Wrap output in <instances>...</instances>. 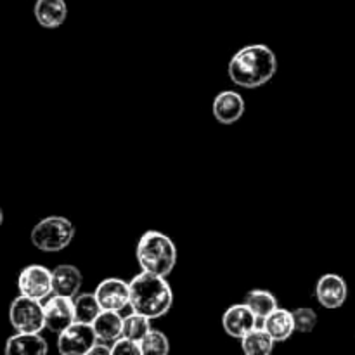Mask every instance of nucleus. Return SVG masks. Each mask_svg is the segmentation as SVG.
<instances>
[{"instance_id": "f257e3e1", "label": "nucleus", "mask_w": 355, "mask_h": 355, "mask_svg": "<svg viewBox=\"0 0 355 355\" xmlns=\"http://www.w3.org/2000/svg\"><path fill=\"white\" fill-rule=\"evenodd\" d=\"M277 66V55L269 45L250 44L229 59L227 75L241 89H259L274 78Z\"/></svg>"}, {"instance_id": "f03ea898", "label": "nucleus", "mask_w": 355, "mask_h": 355, "mask_svg": "<svg viewBox=\"0 0 355 355\" xmlns=\"http://www.w3.org/2000/svg\"><path fill=\"white\" fill-rule=\"evenodd\" d=\"M173 305V291L168 279L141 270L130 279L132 312L146 315L151 321L163 318Z\"/></svg>"}, {"instance_id": "7ed1b4c3", "label": "nucleus", "mask_w": 355, "mask_h": 355, "mask_svg": "<svg viewBox=\"0 0 355 355\" xmlns=\"http://www.w3.org/2000/svg\"><path fill=\"white\" fill-rule=\"evenodd\" d=\"M135 260L141 270L168 277L177 263V246L165 232L146 231L135 246Z\"/></svg>"}, {"instance_id": "20e7f679", "label": "nucleus", "mask_w": 355, "mask_h": 355, "mask_svg": "<svg viewBox=\"0 0 355 355\" xmlns=\"http://www.w3.org/2000/svg\"><path fill=\"white\" fill-rule=\"evenodd\" d=\"M76 234V227L68 217L49 215L33 225L30 239L37 250L44 253H58L68 248Z\"/></svg>"}, {"instance_id": "39448f33", "label": "nucleus", "mask_w": 355, "mask_h": 355, "mask_svg": "<svg viewBox=\"0 0 355 355\" xmlns=\"http://www.w3.org/2000/svg\"><path fill=\"white\" fill-rule=\"evenodd\" d=\"M9 322L17 333H42L45 329L44 304L17 295L9 305Z\"/></svg>"}, {"instance_id": "423d86ee", "label": "nucleus", "mask_w": 355, "mask_h": 355, "mask_svg": "<svg viewBox=\"0 0 355 355\" xmlns=\"http://www.w3.org/2000/svg\"><path fill=\"white\" fill-rule=\"evenodd\" d=\"M17 290H19V295H24V297L45 302L54 295L52 270L40 263L26 266L17 276Z\"/></svg>"}, {"instance_id": "0eeeda50", "label": "nucleus", "mask_w": 355, "mask_h": 355, "mask_svg": "<svg viewBox=\"0 0 355 355\" xmlns=\"http://www.w3.org/2000/svg\"><path fill=\"white\" fill-rule=\"evenodd\" d=\"M99 343L92 324L75 322L58 335V350L61 355H87Z\"/></svg>"}, {"instance_id": "6e6552de", "label": "nucleus", "mask_w": 355, "mask_h": 355, "mask_svg": "<svg viewBox=\"0 0 355 355\" xmlns=\"http://www.w3.org/2000/svg\"><path fill=\"white\" fill-rule=\"evenodd\" d=\"M222 328L231 338L243 340L246 335L257 328H262V322L257 318L255 312L243 302V304L231 305L222 315Z\"/></svg>"}, {"instance_id": "1a4fd4ad", "label": "nucleus", "mask_w": 355, "mask_h": 355, "mask_svg": "<svg viewBox=\"0 0 355 355\" xmlns=\"http://www.w3.org/2000/svg\"><path fill=\"white\" fill-rule=\"evenodd\" d=\"M96 297L103 311L121 312L130 307V281L120 277H107L96 288Z\"/></svg>"}, {"instance_id": "9d476101", "label": "nucleus", "mask_w": 355, "mask_h": 355, "mask_svg": "<svg viewBox=\"0 0 355 355\" xmlns=\"http://www.w3.org/2000/svg\"><path fill=\"white\" fill-rule=\"evenodd\" d=\"M45 311V329H49L54 335H61L64 329L75 324V305H73V298L59 297V295H52L44 302Z\"/></svg>"}, {"instance_id": "9b49d317", "label": "nucleus", "mask_w": 355, "mask_h": 355, "mask_svg": "<svg viewBox=\"0 0 355 355\" xmlns=\"http://www.w3.org/2000/svg\"><path fill=\"white\" fill-rule=\"evenodd\" d=\"M349 297L347 281L340 274H324L315 284V298L324 309H340Z\"/></svg>"}, {"instance_id": "f8f14e48", "label": "nucleus", "mask_w": 355, "mask_h": 355, "mask_svg": "<svg viewBox=\"0 0 355 355\" xmlns=\"http://www.w3.org/2000/svg\"><path fill=\"white\" fill-rule=\"evenodd\" d=\"M246 110L245 99L236 90H222L215 96L211 111L214 118L220 125H234L243 118Z\"/></svg>"}, {"instance_id": "ddd939ff", "label": "nucleus", "mask_w": 355, "mask_h": 355, "mask_svg": "<svg viewBox=\"0 0 355 355\" xmlns=\"http://www.w3.org/2000/svg\"><path fill=\"white\" fill-rule=\"evenodd\" d=\"M52 283H54V295L66 298H75L80 293L83 284V274L71 263H61L52 269Z\"/></svg>"}, {"instance_id": "4468645a", "label": "nucleus", "mask_w": 355, "mask_h": 355, "mask_svg": "<svg viewBox=\"0 0 355 355\" xmlns=\"http://www.w3.org/2000/svg\"><path fill=\"white\" fill-rule=\"evenodd\" d=\"M49 343L40 333H14L6 342V355H47Z\"/></svg>"}, {"instance_id": "2eb2a0df", "label": "nucleus", "mask_w": 355, "mask_h": 355, "mask_svg": "<svg viewBox=\"0 0 355 355\" xmlns=\"http://www.w3.org/2000/svg\"><path fill=\"white\" fill-rule=\"evenodd\" d=\"M35 19L42 28L55 30L62 26L68 17V6L64 0H37L33 7Z\"/></svg>"}, {"instance_id": "dca6fc26", "label": "nucleus", "mask_w": 355, "mask_h": 355, "mask_svg": "<svg viewBox=\"0 0 355 355\" xmlns=\"http://www.w3.org/2000/svg\"><path fill=\"white\" fill-rule=\"evenodd\" d=\"M94 331H96L97 340L107 345H113L120 338H123V318L121 312L103 311L99 318L94 321Z\"/></svg>"}, {"instance_id": "f3484780", "label": "nucleus", "mask_w": 355, "mask_h": 355, "mask_svg": "<svg viewBox=\"0 0 355 355\" xmlns=\"http://www.w3.org/2000/svg\"><path fill=\"white\" fill-rule=\"evenodd\" d=\"M263 329L272 336V340L276 343L286 342V340H290L291 335L297 331V328H295L293 312L277 307L272 314L267 315V318L263 319Z\"/></svg>"}, {"instance_id": "a211bd4d", "label": "nucleus", "mask_w": 355, "mask_h": 355, "mask_svg": "<svg viewBox=\"0 0 355 355\" xmlns=\"http://www.w3.org/2000/svg\"><path fill=\"white\" fill-rule=\"evenodd\" d=\"M245 304L255 312V315L260 319V322H262V328H263V319H266L267 315L272 314V312L279 307L276 295L270 293V291L267 290L248 291L245 297Z\"/></svg>"}, {"instance_id": "6ab92c4d", "label": "nucleus", "mask_w": 355, "mask_h": 355, "mask_svg": "<svg viewBox=\"0 0 355 355\" xmlns=\"http://www.w3.org/2000/svg\"><path fill=\"white\" fill-rule=\"evenodd\" d=\"M73 305H75L76 322H83V324H94V321L103 312L96 293H78L73 298Z\"/></svg>"}, {"instance_id": "aec40b11", "label": "nucleus", "mask_w": 355, "mask_h": 355, "mask_svg": "<svg viewBox=\"0 0 355 355\" xmlns=\"http://www.w3.org/2000/svg\"><path fill=\"white\" fill-rule=\"evenodd\" d=\"M274 345H276V342L263 328L253 329L250 335H246L241 340V350L245 355H270Z\"/></svg>"}, {"instance_id": "412c9836", "label": "nucleus", "mask_w": 355, "mask_h": 355, "mask_svg": "<svg viewBox=\"0 0 355 355\" xmlns=\"http://www.w3.org/2000/svg\"><path fill=\"white\" fill-rule=\"evenodd\" d=\"M153 329L151 319L146 315L137 314V312H130L123 318V338L134 340V342L141 343V340L148 335Z\"/></svg>"}, {"instance_id": "4be33fe9", "label": "nucleus", "mask_w": 355, "mask_h": 355, "mask_svg": "<svg viewBox=\"0 0 355 355\" xmlns=\"http://www.w3.org/2000/svg\"><path fill=\"white\" fill-rule=\"evenodd\" d=\"M142 355H168L170 340L159 329H151L144 338L141 340Z\"/></svg>"}, {"instance_id": "5701e85b", "label": "nucleus", "mask_w": 355, "mask_h": 355, "mask_svg": "<svg viewBox=\"0 0 355 355\" xmlns=\"http://www.w3.org/2000/svg\"><path fill=\"white\" fill-rule=\"evenodd\" d=\"M295 328L298 333H312L318 326V312L311 307H298L293 311Z\"/></svg>"}, {"instance_id": "b1692460", "label": "nucleus", "mask_w": 355, "mask_h": 355, "mask_svg": "<svg viewBox=\"0 0 355 355\" xmlns=\"http://www.w3.org/2000/svg\"><path fill=\"white\" fill-rule=\"evenodd\" d=\"M111 355H142L141 343L128 338H120L111 345Z\"/></svg>"}, {"instance_id": "393cba45", "label": "nucleus", "mask_w": 355, "mask_h": 355, "mask_svg": "<svg viewBox=\"0 0 355 355\" xmlns=\"http://www.w3.org/2000/svg\"><path fill=\"white\" fill-rule=\"evenodd\" d=\"M87 355H111V347L107 343L99 342Z\"/></svg>"}]
</instances>
